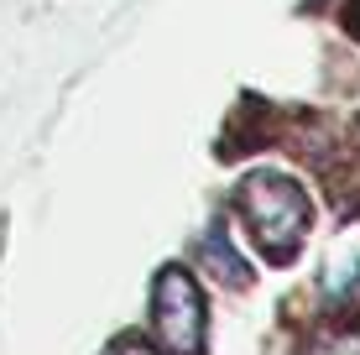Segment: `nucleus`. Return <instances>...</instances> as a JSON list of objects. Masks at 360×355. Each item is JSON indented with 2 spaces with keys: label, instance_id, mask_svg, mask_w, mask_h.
I'll use <instances>...</instances> for the list:
<instances>
[{
  "label": "nucleus",
  "instance_id": "nucleus-1",
  "mask_svg": "<svg viewBox=\"0 0 360 355\" xmlns=\"http://www.w3.org/2000/svg\"><path fill=\"white\" fill-rule=\"evenodd\" d=\"M240 209H245V225L256 230V240L271 256H292L308 230V193L288 173H271V167L240 183Z\"/></svg>",
  "mask_w": 360,
  "mask_h": 355
},
{
  "label": "nucleus",
  "instance_id": "nucleus-3",
  "mask_svg": "<svg viewBox=\"0 0 360 355\" xmlns=\"http://www.w3.org/2000/svg\"><path fill=\"white\" fill-rule=\"evenodd\" d=\"M198 262H204V272H209V277H219L225 288H240V283H251V266H245V256L230 246L225 225H214L204 240H198Z\"/></svg>",
  "mask_w": 360,
  "mask_h": 355
},
{
  "label": "nucleus",
  "instance_id": "nucleus-2",
  "mask_svg": "<svg viewBox=\"0 0 360 355\" xmlns=\"http://www.w3.org/2000/svg\"><path fill=\"white\" fill-rule=\"evenodd\" d=\"M152 329L167 355H198L204 350V292L183 266L157 272L152 288Z\"/></svg>",
  "mask_w": 360,
  "mask_h": 355
},
{
  "label": "nucleus",
  "instance_id": "nucleus-4",
  "mask_svg": "<svg viewBox=\"0 0 360 355\" xmlns=\"http://www.w3.org/2000/svg\"><path fill=\"white\" fill-rule=\"evenodd\" d=\"M303 355H360V335H345V329H334V335H319Z\"/></svg>",
  "mask_w": 360,
  "mask_h": 355
},
{
  "label": "nucleus",
  "instance_id": "nucleus-5",
  "mask_svg": "<svg viewBox=\"0 0 360 355\" xmlns=\"http://www.w3.org/2000/svg\"><path fill=\"white\" fill-rule=\"evenodd\" d=\"M110 355H157V350H146V345H136V340H120Z\"/></svg>",
  "mask_w": 360,
  "mask_h": 355
}]
</instances>
